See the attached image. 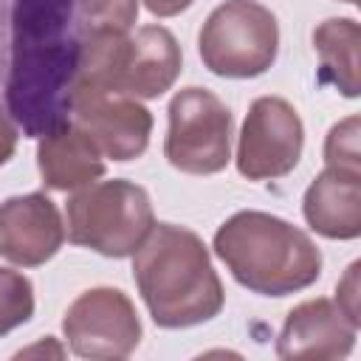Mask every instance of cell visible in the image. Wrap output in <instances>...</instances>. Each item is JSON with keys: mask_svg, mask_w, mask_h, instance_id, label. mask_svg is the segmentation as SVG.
<instances>
[{"mask_svg": "<svg viewBox=\"0 0 361 361\" xmlns=\"http://www.w3.org/2000/svg\"><path fill=\"white\" fill-rule=\"evenodd\" d=\"M79 42L76 0H0L3 102L28 138L71 121Z\"/></svg>", "mask_w": 361, "mask_h": 361, "instance_id": "1", "label": "cell"}, {"mask_svg": "<svg viewBox=\"0 0 361 361\" xmlns=\"http://www.w3.org/2000/svg\"><path fill=\"white\" fill-rule=\"evenodd\" d=\"M138 293L164 330H183L212 322L226 302L223 282L203 240L175 223H155L133 254Z\"/></svg>", "mask_w": 361, "mask_h": 361, "instance_id": "2", "label": "cell"}, {"mask_svg": "<svg viewBox=\"0 0 361 361\" xmlns=\"http://www.w3.org/2000/svg\"><path fill=\"white\" fill-rule=\"evenodd\" d=\"M214 254L259 296H288L322 276V251L299 226L268 212H237L214 231Z\"/></svg>", "mask_w": 361, "mask_h": 361, "instance_id": "3", "label": "cell"}, {"mask_svg": "<svg viewBox=\"0 0 361 361\" xmlns=\"http://www.w3.org/2000/svg\"><path fill=\"white\" fill-rule=\"evenodd\" d=\"M155 226L144 186L113 178L76 189L68 200V240L102 257H133Z\"/></svg>", "mask_w": 361, "mask_h": 361, "instance_id": "4", "label": "cell"}, {"mask_svg": "<svg viewBox=\"0 0 361 361\" xmlns=\"http://www.w3.org/2000/svg\"><path fill=\"white\" fill-rule=\"evenodd\" d=\"M197 51L214 76L254 79L276 62L279 23L257 0H226L206 17Z\"/></svg>", "mask_w": 361, "mask_h": 361, "instance_id": "5", "label": "cell"}, {"mask_svg": "<svg viewBox=\"0 0 361 361\" xmlns=\"http://www.w3.org/2000/svg\"><path fill=\"white\" fill-rule=\"evenodd\" d=\"M166 161L186 175H214L231 161V110L206 87H183L169 102Z\"/></svg>", "mask_w": 361, "mask_h": 361, "instance_id": "6", "label": "cell"}, {"mask_svg": "<svg viewBox=\"0 0 361 361\" xmlns=\"http://www.w3.org/2000/svg\"><path fill=\"white\" fill-rule=\"evenodd\" d=\"M62 330L79 358H127L141 341V319L130 296L118 288H90L65 310Z\"/></svg>", "mask_w": 361, "mask_h": 361, "instance_id": "7", "label": "cell"}, {"mask_svg": "<svg viewBox=\"0 0 361 361\" xmlns=\"http://www.w3.org/2000/svg\"><path fill=\"white\" fill-rule=\"evenodd\" d=\"M305 127L296 107L282 96L251 102L237 141V169L248 180H274L293 172L302 158Z\"/></svg>", "mask_w": 361, "mask_h": 361, "instance_id": "8", "label": "cell"}, {"mask_svg": "<svg viewBox=\"0 0 361 361\" xmlns=\"http://www.w3.org/2000/svg\"><path fill=\"white\" fill-rule=\"evenodd\" d=\"M71 121L118 164L141 158L152 133V113L138 99L104 87H73Z\"/></svg>", "mask_w": 361, "mask_h": 361, "instance_id": "9", "label": "cell"}, {"mask_svg": "<svg viewBox=\"0 0 361 361\" xmlns=\"http://www.w3.org/2000/svg\"><path fill=\"white\" fill-rule=\"evenodd\" d=\"M65 243V223L56 203L42 192L17 195L0 203V257L37 268L45 265Z\"/></svg>", "mask_w": 361, "mask_h": 361, "instance_id": "10", "label": "cell"}, {"mask_svg": "<svg viewBox=\"0 0 361 361\" xmlns=\"http://www.w3.org/2000/svg\"><path fill=\"white\" fill-rule=\"evenodd\" d=\"M358 324L324 296L296 305L276 338L279 358H344L355 347Z\"/></svg>", "mask_w": 361, "mask_h": 361, "instance_id": "11", "label": "cell"}, {"mask_svg": "<svg viewBox=\"0 0 361 361\" xmlns=\"http://www.w3.org/2000/svg\"><path fill=\"white\" fill-rule=\"evenodd\" d=\"M183 56L175 34L164 25H144L127 37L116 90L133 99H158L180 76Z\"/></svg>", "mask_w": 361, "mask_h": 361, "instance_id": "12", "label": "cell"}, {"mask_svg": "<svg viewBox=\"0 0 361 361\" xmlns=\"http://www.w3.org/2000/svg\"><path fill=\"white\" fill-rule=\"evenodd\" d=\"M302 214L327 240H355L361 234V169L327 166L305 192Z\"/></svg>", "mask_w": 361, "mask_h": 361, "instance_id": "13", "label": "cell"}, {"mask_svg": "<svg viewBox=\"0 0 361 361\" xmlns=\"http://www.w3.org/2000/svg\"><path fill=\"white\" fill-rule=\"evenodd\" d=\"M37 166L48 189L76 192L104 175V155L73 121H65L39 138Z\"/></svg>", "mask_w": 361, "mask_h": 361, "instance_id": "14", "label": "cell"}, {"mask_svg": "<svg viewBox=\"0 0 361 361\" xmlns=\"http://www.w3.org/2000/svg\"><path fill=\"white\" fill-rule=\"evenodd\" d=\"M358 45L361 28L350 17H330L313 28V48L319 54V82L336 87L347 99H355L361 90Z\"/></svg>", "mask_w": 361, "mask_h": 361, "instance_id": "15", "label": "cell"}, {"mask_svg": "<svg viewBox=\"0 0 361 361\" xmlns=\"http://www.w3.org/2000/svg\"><path fill=\"white\" fill-rule=\"evenodd\" d=\"M34 316V288L20 271L0 265V336L17 330Z\"/></svg>", "mask_w": 361, "mask_h": 361, "instance_id": "16", "label": "cell"}, {"mask_svg": "<svg viewBox=\"0 0 361 361\" xmlns=\"http://www.w3.org/2000/svg\"><path fill=\"white\" fill-rule=\"evenodd\" d=\"M138 20V0H76L79 31L116 28L130 31Z\"/></svg>", "mask_w": 361, "mask_h": 361, "instance_id": "17", "label": "cell"}, {"mask_svg": "<svg viewBox=\"0 0 361 361\" xmlns=\"http://www.w3.org/2000/svg\"><path fill=\"white\" fill-rule=\"evenodd\" d=\"M358 133H361L358 116H347L344 121H338V124L330 127V133L324 138V161H327V166L361 169Z\"/></svg>", "mask_w": 361, "mask_h": 361, "instance_id": "18", "label": "cell"}, {"mask_svg": "<svg viewBox=\"0 0 361 361\" xmlns=\"http://www.w3.org/2000/svg\"><path fill=\"white\" fill-rule=\"evenodd\" d=\"M358 268H361V262H353L350 268H347V274H344V279L338 282V288H336V305L347 313V319L353 322V324H361V307H358Z\"/></svg>", "mask_w": 361, "mask_h": 361, "instance_id": "19", "label": "cell"}, {"mask_svg": "<svg viewBox=\"0 0 361 361\" xmlns=\"http://www.w3.org/2000/svg\"><path fill=\"white\" fill-rule=\"evenodd\" d=\"M14 149H17V124L6 113V107H0V166L14 155Z\"/></svg>", "mask_w": 361, "mask_h": 361, "instance_id": "20", "label": "cell"}, {"mask_svg": "<svg viewBox=\"0 0 361 361\" xmlns=\"http://www.w3.org/2000/svg\"><path fill=\"white\" fill-rule=\"evenodd\" d=\"M192 3L195 0H144L149 14H155V17H175L180 11H186Z\"/></svg>", "mask_w": 361, "mask_h": 361, "instance_id": "21", "label": "cell"}, {"mask_svg": "<svg viewBox=\"0 0 361 361\" xmlns=\"http://www.w3.org/2000/svg\"><path fill=\"white\" fill-rule=\"evenodd\" d=\"M341 3H350V6H355V3H358V0H341Z\"/></svg>", "mask_w": 361, "mask_h": 361, "instance_id": "22", "label": "cell"}]
</instances>
